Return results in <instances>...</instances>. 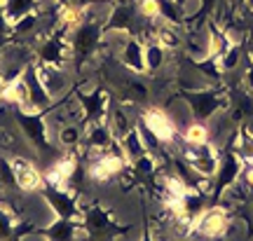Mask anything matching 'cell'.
<instances>
[{"label": "cell", "instance_id": "cell-1", "mask_svg": "<svg viewBox=\"0 0 253 241\" xmlns=\"http://www.w3.org/2000/svg\"><path fill=\"white\" fill-rule=\"evenodd\" d=\"M71 59L75 63V71L80 73L84 68V63H89L96 52L101 49V42H103V24L99 19H89L84 17L73 28L71 33Z\"/></svg>", "mask_w": 253, "mask_h": 241}, {"label": "cell", "instance_id": "cell-2", "mask_svg": "<svg viewBox=\"0 0 253 241\" xmlns=\"http://www.w3.org/2000/svg\"><path fill=\"white\" fill-rule=\"evenodd\" d=\"M47 113L49 110H31V108L12 106L14 122L19 124L21 134L26 136V141L36 148L40 157H47V155L54 152V145H52V138H49V126H47Z\"/></svg>", "mask_w": 253, "mask_h": 241}, {"label": "cell", "instance_id": "cell-3", "mask_svg": "<svg viewBox=\"0 0 253 241\" xmlns=\"http://www.w3.org/2000/svg\"><path fill=\"white\" fill-rule=\"evenodd\" d=\"M178 96L188 103L195 122H204V124H209V120H213L230 103L225 89L220 87H183Z\"/></svg>", "mask_w": 253, "mask_h": 241}, {"label": "cell", "instance_id": "cell-4", "mask_svg": "<svg viewBox=\"0 0 253 241\" xmlns=\"http://www.w3.org/2000/svg\"><path fill=\"white\" fill-rule=\"evenodd\" d=\"M82 232L94 241H113L120 234L129 232V225H120L110 211H106L101 204H91L82 215Z\"/></svg>", "mask_w": 253, "mask_h": 241}, {"label": "cell", "instance_id": "cell-5", "mask_svg": "<svg viewBox=\"0 0 253 241\" xmlns=\"http://www.w3.org/2000/svg\"><path fill=\"white\" fill-rule=\"evenodd\" d=\"M141 14L136 9V2H129V0H118L113 7H110L108 17H106V24H103V36L108 33H118V36H136L141 40Z\"/></svg>", "mask_w": 253, "mask_h": 241}, {"label": "cell", "instance_id": "cell-6", "mask_svg": "<svg viewBox=\"0 0 253 241\" xmlns=\"http://www.w3.org/2000/svg\"><path fill=\"white\" fill-rule=\"evenodd\" d=\"M242 171H244V160L239 157L235 145L230 143L220 155V166H218V173L213 176V190H211V204L209 206H218V199L225 195L227 188L239 183Z\"/></svg>", "mask_w": 253, "mask_h": 241}, {"label": "cell", "instance_id": "cell-7", "mask_svg": "<svg viewBox=\"0 0 253 241\" xmlns=\"http://www.w3.org/2000/svg\"><path fill=\"white\" fill-rule=\"evenodd\" d=\"M42 199L47 201V206L54 211L56 218H63V220H82L84 215V208L78 201V195L68 188H61V185H52V183H42V188L38 190Z\"/></svg>", "mask_w": 253, "mask_h": 241}, {"label": "cell", "instance_id": "cell-8", "mask_svg": "<svg viewBox=\"0 0 253 241\" xmlns=\"http://www.w3.org/2000/svg\"><path fill=\"white\" fill-rule=\"evenodd\" d=\"M126 164H129V160H126L125 150H122L120 141H115V143L110 145L108 152L94 157V161H91L89 169H87V176L91 180L103 183V180H110V178H115V176H120L126 169Z\"/></svg>", "mask_w": 253, "mask_h": 241}, {"label": "cell", "instance_id": "cell-9", "mask_svg": "<svg viewBox=\"0 0 253 241\" xmlns=\"http://www.w3.org/2000/svg\"><path fill=\"white\" fill-rule=\"evenodd\" d=\"M183 161L197 176L213 180V176L218 173V166H220V155H218V150L211 143L195 145V148L188 145V150H183Z\"/></svg>", "mask_w": 253, "mask_h": 241}, {"label": "cell", "instance_id": "cell-10", "mask_svg": "<svg viewBox=\"0 0 253 241\" xmlns=\"http://www.w3.org/2000/svg\"><path fill=\"white\" fill-rule=\"evenodd\" d=\"M78 103L84 113V124L91 122H103L108 120L110 110V89L96 87L91 91H78Z\"/></svg>", "mask_w": 253, "mask_h": 241}, {"label": "cell", "instance_id": "cell-11", "mask_svg": "<svg viewBox=\"0 0 253 241\" xmlns=\"http://www.w3.org/2000/svg\"><path fill=\"white\" fill-rule=\"evenodd\" d=\"M227 230H230V215L220 206H209L207 211L192 223V232L199 234V237H207V239H218Z\"/></svg>", "mask_w": 253, "mask_h": 241}, {"label": "cell", "instance_id": "cell-12", "mask_svg": "<svg viewBox=\"0 0 253 241\" xmlns=\"http://www.w3.org/2000/svg\"><path fill=\"white\" fill-rule=\"evenodd\" d=\"M118 61L125 71L134 73V75H141V78L148 75V71H145L143 42H141L136 36H122L120 49H118Z\"/></svg>", "mask_w": 253, "mask_h": 241}, {"label": "cell", "instance_id": "cell-13", "mask_svg": "<svg viewBox=\"0 0 253 241\" xmlns=\"http://www.w3.org/2000/svg\"><path fill=\"white\" fill-rule=\"evenodd\" d=\"M21 82L26 84L28 91V103L33 110H52L56 106V101L49 98V94L45 91L42 82H40V75H38V63H31L26 66V71L21 75Z\"/></svg>", "mask_w": 253, "mask_h": 241}, {"label": "cell", "instance_id": "cell-14", "mask_svg": "<svg viewBox=\"0 0 253 241\" xmlns=\"http://www.w3.org/2000/svg\"><path fill=\"white\" fill-rule=\"evenodd\" d=\"M115 141H118V138L113 134L108 120H103V122H91V124H87V131H84V141H82V143H84V148H87L89 155L99 157L103 152H108L110 145L115 143Z\"/></svg>", "mask_w": 253, "mask_h": 241}, {"label": "cell", "instance_id": "cell-15", "mask_svg": "<svg viewBox=\"0 0 253 241\" xmlns=\"http://www.w3.org/2000/svg\"><path fill=\"white\" fill-rule=\"evenodd\" d=\"M141 122L160 138L162 145L173 143V138H176V124H173V120L164 113L162 108H148L143 115H141Z\"/></svg>", "mask_w": 253, "mask_h": 241}, {"label": "cell", "instance_id": "cell-16", "mask_svg": "<svg viewBox=\"0 0 253 241\" xmlns=\"http://www.w3.org/2000/svg\"><path fill=\"white\" fill-rule=\"evenodd\" d=\"M118 91L122 94V103H129V106H141L148 101L150 91H148V84L141 80V75H134V73L125 71L118 78Z\"/></svg>", "mask_w": 253, "mask_h": 241}, {"label": "cell", "instance_id": "cell-17", "mask_svg": "<svg viewBox=\"0 0 253 241\" xmlns=\"http://www.w3.org/2000/svg\"><path fill=\"white\" fill-rule=\"evenodd\" d=\"M12 169H14V183H17L19 190L24 192H38L45 183V176L40 173L33 161L21 160V157H14L12 160Z\"/></svg>", "mask_w": 253, "mask_h": 241}, {"label": "cell", "instance_id": "cell-18", "mask_svg": "<svg viewBox=\"0 0 253 241\" xmlns=\"http://www.w3.org/2000/svg\"><path fill=\"white\" fill-rule=\"evenodd\" d=\"M33 234H40L45 241H78L82 234L80 220H63L56 218L54 223H49L47 227H36Z\"/></svg>", "mask_w": 253, "mask_h": 241}, {"label": "cell", "instance_id": "cell-19", "mask_svg": "<svg viewBox=\"0 0 253 241\" xmlns=\"http://www.w3.org/2000/svg\"><path fill=\"white\" fill-rule=\"evenodd\" d=\"M36 232V225L17 223V215L12 208L0 204V241H19Z\"/></svg>", "mask_w": 253, "mask_h": 241}, {"label": "cell", "instance_id": "cell-20", "mask_svg": "<svg viewBox=\"0 0 253 241\" xmlns=\"http://www.w3.org/2000/svg\"><path fill=\"white\" fill-rule=\"evenodd\" d=\"M38 75H40V82H42V87H45V91L49 94L52 101H56L59 96H63V94L68 91V75H66L63 68H59V66L38 63Z\"/></svg>", "mask_w": 253, "mask_h": 241}, {"label": "cell", "instance_id": "cell-21", "mask_svg": "<svg viewBox=\"0 0 253 241\" xmlns=\"http://www.w3.org/2000/svg\"><path fill=\"white\" fill-rule=\"evenodd\" d=\"M80 171V161L75 155H68V157H61L56 160L49 169L42 173L45 176V183H52V185H61V188H68L71 185L73 176Z\"/></svg>", "mask_w": 253, "mask_h": 241}, {"label": "cell", "instance_id": "cell-22", "mask_svg": "<svg viewBox=\"0 0 253 241\" xmlns=\"http://www.w3.org/2000/svg\"><path fill=\"white\" fill-rule=\"evenodd\" d=\"M129 169L134 171V178L138 180V183L157 190V176H160V171H157V160H155L150 152H145L138 160H134L129 164Z\"/></svg>", "mask_w": 253, "mask_h": 241}, {"label": "cell", "instance_id": "cell-23", "mask_svg": "<svg viewBox=\"0 0 253 241\" xmlns=\"http://www.w3.org/2000/svg\"><path fill=\"white\" fill-rule=\"evenodd\" d=\"M143 52H145V71H148V75L160 73L164 68L167 59H169V49L164 45H160L157 40H145Z\"/></svg>", "mask_w": 253, "mask_h": 241}, {"label": "cell", "instance_id": "cell-24", "mask_svg": "<svg viewBox=\"0 0 253 241\" xmlns=\"http://www.w3.org/2000/svg\"><path fill=\"white\" fill-rule=\"evenodd\" d=\"M157 7H160V21L169 24V26H176V28L185 26L183 2H178V0H157Z\"/></svg>", "mask_w": 253, "mask_h": 241}, {"label": "cell", "instance_id": "cell-25", "mask_svg": "<svg viewBox=\"0 0 253 241\" xmlns=\"http://www.w3.org/2000/svg\"><path fill=\"white\" fill-rule=\"evenodd\" d=\"M56 141H59V145L66 148V150L78 148V145L84 141L82 124H78V122H66V124H61L59 126V131H56Z\"/></svg>", "mask_w": 253, "mask_h": 241}, {"label": "cell", "instance_id": "cell-26", "mask_svg": "<svg viewBox=\"0 0 253 241\" xmlns=\"http://www.w3.org/2000/svg\"><path fill=\"white\" fill-rule=\"evenodd\" d=\"M120 141V145H122V150H125V155H126V160H129V164L134 160H138L141 155H145V145H143V141H141V134H138V129H136V124L126 131L122 138H118Z\"/></svg>", "mask_w": 253, "mask_h": 241}, {"label": "cell", "instance_id": "cell-27", "mask_svg": "<svg viewBox=\"0 0 253 241\" xmlns=\"http://www.w3.org/2000/svg\"><path fill=\"white\" fill-rule=\"evenodd\" d=\"M2 9H5V17L9 19V24H14L21 17L36 12L38 0H2Z\"/></svg>", "mask_w": 253, "mask_h": 241}, {"label": "cell", "instance_id": "cell-28", "mask_svg": "<svg viewBox=\"0 0 253 241\" xmlns=\"http://www.w3.org/2000/svg\"><path fill=\"white\" fill-rule=\"evenodd\" d=\"M40 24H42V17H40V12H31V14H26V17H21L19 21H14L12 24V36L14 38H26V36H33L38 28H40Z\"/></svg>", "mask_w": 253, "mask_h": 241}, {"label": "cell", "instance_id": "cell-29", "mask_svg": "<svg viewBox=\"0 0 253 241\" xmlns=\"http://www.w3.org/2000/svg\"><path fill=\"white\" fill-rule=\"evenodd\" d=\"M183 141L190 148L209 143V124H204V122H190L185 126V131H183Z\"/></svg>", "mask_w": 253, "mask_h": 241}, {"label": "cell", "instance_id": "cell-30", "mask_svg": "<svg viewBox=\"0 0 253 241\" xmlns=\"http://www.w3.org/2000/svg\"><path fill=\"white\" fill-rule=\"evenodd\" d=\"M242 61V45H230L225 52L218 56V66L220 73H232Z\"/></svg>", "mask_w": 253, "mask_h": 241}, {"label": "cell", "instance_id": "cell-31", "mask_svg": "<svg viewBox=\"0 0 253 241\" xmlns=\"http://www.w3.org/2000/svg\"><path fill=\"white\" fill-rule=\"evenodd\" d=\"M235 141H237L235 150L239 152V157H242L246 164H253V134L249 129H244V131H239V134L235 136Z\"/></svg>", "mask_w": 253, "mask_h": 241}, {"label": "cell", "instance_id": "cell-32", "mask_svg": "<svg viewBox=\"0 0 253 241\" xmlns=\"http://www.w3.org/2000/svg\"><path fill=\"white\" fill-rule=\"evenodd\" d=\"M136 9H138L141 19H145V21H160L157 0H136Z\"/></svg>", "mask_w": 253, "mask_h": 241}, {"label": "cell", "instance_id": "cell-33", "mask_svg": "<svg viewBox=\"0 0 253 241\" xmlns=\"http://www.w3.org/2000/svg\"><path fill=\"white\" fill-rule=\"evenodd\" d=\"M218 7V0H197V9L190 19H197V21H204V19Z\"/></svg>", "mask_w": 253, "mask_h": 241}, {"label": "cell", "instance_id": "cell-34", "mask_svg": "<svg viewBox=\"0 0 253 241\" xmlns=\"http://www.w3.org/2000/svg\"><path fill=\"white\" fill-rule=\"evenodd\" d=\"M12 36V24L5 17V9H2V0H0V47L5 45V40Z\"/></svg>", "mask_w": 253, "mask_h": 241}, {"label": "cell", "instance_id": "cell-35", "mask_svg": "<svg viewBox=\"0 0 253 241\" xmlns=\"http://www.w3.org/2000/svg\"><path fill=\"white\" fill-rule=\"evenodd\" d=\"M242 180H244V185H246V188H251V190H253V164H246V161H244Z\"/></svg>", "mask_w": 253, "mask_h": 241}, {"label": "cell", "instance_id": "cell-36", "mask_svg": "<svg viewBox=\"0 0 253 241\" xmlns=\"http://www.w3.org/2000/svg\"><path fill=\"white\" fill-rule=\"evenodd\" d=\"M89 2L91 0H59V5H63V7H78V9H84Z\"/></svg>", "mask_w": 253, "mask_h": 241}, {"label": "cell", "instance_id": "cell-37", "mask_svg": "<svg viewBox=\"0 0 253 241\" xmlns=\"http://www.w3.org/2000/svg\"><path fill=\"white\" fill-rule=\"evenodd\" d=\"M244 87H246L249 94H253V63L246 68V73H244Z\"/></svg>", "mask_w": 253, "mask_h": 241}, {"label": "cell", "instance_id": "cell-38", "mask_svg": "<svg viewBox=\"0 0 253 241\" xmlns=\"http://www.w3.org/2000/svg\"><path fill=\"white\" fill-rule=\"evenodd\" d=\"M141 241H155V239H153V232H150L148 227L143 230V237H141Z\"/></svg>", "mask_w": 253, "mask_h": 241}, {"label": "cell", "instance_id": "cell-39", "mask_svg": "<svg viewBox=\"0 0 253 241\" xmlns=\"http://www.w3.org/2000/svg\"><path fill=\"white\" fill-rule=\"evenodd\" d=\"M244 7L249 9V12H253V0H246V2H244Z\"/></svg>", "mask_w": 253, "mask_h": 241}, {"label": "cell", "instance_id": "cell-40", "mask_svg": "<svg viewBox=\"0 0 253 241\" xmlns=\"http://www.w3.org/2000/svg\"><path fill=\"white\" fill-rule=\"evenodd\" d=\"M249 61L253 63V42H251V45H249Z\"/></svg>", "mask_w": 253, "mask_h": 241}, {"label": "cell", "instance_id": "cell-41", "mask_svg": "<svg viewBox=\"0 0 253 241\" xmlns=\"http://www.w3.org/2000/svg\"><path fill=\"white\" fill-rule=\"evenodd\" d=\"M232 2H235V5H239V7H242V5H244L246 0H232Z\"/></svg>", "mask_w": 253, "mask_h": 241}]
</instances>
